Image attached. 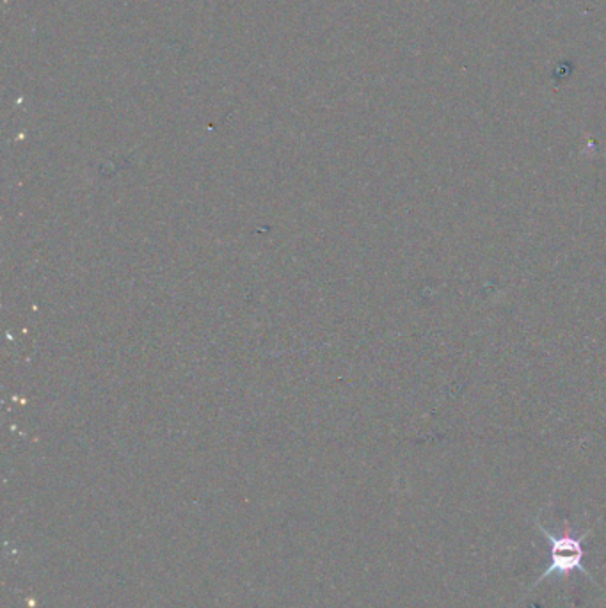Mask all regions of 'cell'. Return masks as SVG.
<instances>
[{
    "label": "cell",
    "mask_w": 606,
    "mask_h": 608,
    "mask_svg": "<svg viewBox=\"0 0 606 608\" xmlns=\"http://www.w3.org/2000/svg\"><path fill=\"white\" fill-rule=\"evenodd\" d=\"M537 528L541 530L544 539L551 544V562L550 565L544 569L543 575L537 578V582L533 583L532 589L539 585L541 582H544V580L551 575H560L564 576L565 580H569V576H571L573 571L583 572V575L589 576V578L592 580V583H596L597 585L592 572L583 565V555H585V551H583V540H585L587 535H590V530H585L582 535L575 537L573 535V528L569 523H565V528L560 535L551 533L550 530L544 528L539 521H537Z\"/></svg>",
    "instance_id": "obj_1"
}]
</instances>
